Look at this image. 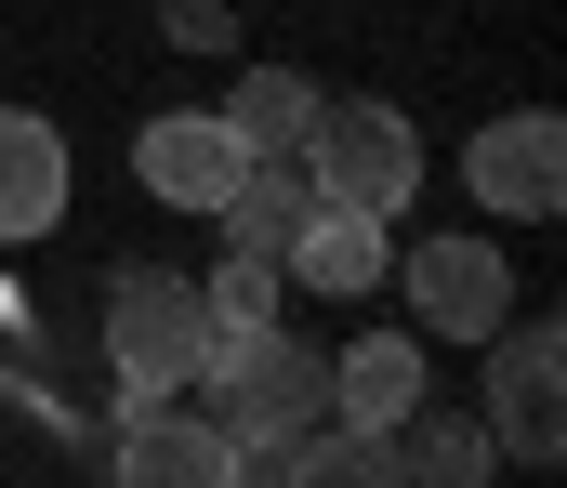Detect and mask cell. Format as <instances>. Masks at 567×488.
I'll return each mask as SVG.
<instances>
[{
  "label": "cell",
  "instance_id": "cell-5",
  "mask_svg": "<svg viewBox=\"0 0 567 488\" xmlns=\"http://www.w3.org/2000/svg\"><path fill=\"white\" fill-rule=\"evenodd\" d=\"M410 264V318L435 343H488V330L515 318V278H502V251L488 238H423V251H396Z\"/></svg>",
  "mask_w": 567,
  "mask_h": 488
},
{
  "label": "cell",
  "instance_id": "cell-6",
  "mask_svg": "<svg viewBox=\"0 0 567 488\" xmlns=\"http://www.w3.org/2000/svg\"><path fill=\"white\" fill-rule=\"evenodd\" d=\"M133 172H145V198H172V211H225V185L251 172V146L225 133V106H172V120L133 133Z\"/></svg>",
  "mask_w": 567,
  "mask_h": 488
},
{
  "label": "cell",
  "instance_id": "cell-14",
  "mask_svg": "<svg viewBox=\"0 0 567 488\" xmlns=\"http://www.w3.org/2000/svg\"><path fill=\"white\" fill-rule=\"evenodd\" d=\"M396 436H410V463H396V476H423V488H488V463H502V436H488V423H462V409H410V423H396Z\"/></svg>",
  "mask_w": 567,
  "mask_h": 488
},
{
  "label": "cell",
  "instance_id": "cell-3",
  "mask_svg": "<svg viewBox=\"0 0 567 488\" xmlns=\"http://www.w3.org/2000/svg\"><path fill=\"white\" fill-rule=\"evenodd\" d=\"M303 172H317L330 211H383V225H396V211L423 198V133H410L396 106H317Z\"/></svg>",
  "mask_w": 567,
  "mask_h": 488
},
{
  "label": "cell",
  "instance_id": "cell-10",
  "mask_svg": "<svg viewBox=\"0 0 567 488\" xmlns=\"http://www.w3.org/2000/svg\"><path fill=\"white\" fill-rule=\"evenodd\" d=\"M66 225V133L0 106V238H53Z\"/></svg>",
  "mask_w": 567,
  "mask_h": 488
},
{
  "label": "cell",
  "instance_id": "cell-12",
  "mask_svg": "<svg viewBox=\"0 0 567 488\" xmlns=\"http://www.w3.org/2000/svg\"><path fill=\"white\" fill-rule=\"evenodd\" d=\"M303 211H317V172H303V159H251L238 185H225V211H212V225H225V251H290V225H303Z\"/></svg>",
  "mask_w": 567,
  "mask_h": 488
},
{
  "label": "cell",
  "instance_id": "cell-4",
  "mask_svg": "<svg viewBox=\"0 0 567 488\" xmlns=\"http://www.w3.org/2000/svg\"><path fill=\"white\" fill-rule=\"evenodd\" d=\"M488 436L502 463H567V330L555 318H502L488 330Z\"/></svg>",
  "mask_w": 567,
  "mask_h": 488
},
{
  "label": "cell",
  "instance_id": "cell-11",
  "mask_svg": "<svg viewBox=\"0 0 567 488\" xmlns=\"http://www.w3.org/2000/svg\"><path fill=\"white\" fill-rule=\"evenodd\" d=\"M278 264L303 278V291H343V304H357V291H383V264H396V251H383V211H330V198H317V211L290 225Z\"/></svg>",
  "mask_w": 567,
  "mask_h": 488
},
{
  "label": "cell",
  "instance_id": "cell-7",
  "mask_svg": "<svg viewBox=\"0 0 567 488\" xmlns=\"http://www.w3.org/2000/svg\"><path fill=\"white\" fill-rule=\"evenodd\" d=\"M120 488H238V449L185 396H133L120 409Z\"/></svg>",
  "mask_w": 567,
  "mask_h": 488
},
{
  "label": "cell",
  "instance_id": "cell-1",
  "mask_svg": "<svg viewBox=\"0 0 567 488\" xmlns=\"http://www.w3.org/2000/svg\"><path fill=\"white\" fill-rule=\"evenodd\" d=\"M198 383H212V409H198V423H212L225 449H290V436H317V423H330V356H303L290 330H225Z\"/></svg>",
  "mask_w": 567,
  "mask_h": 488
},
{
  "label": "cell",
  "instance_id": "cell-8",
  "mask_svg": "<svg viewBox=\"0 0 567 488\" xmlns=\"http://www.w3.org/2000/svg\"><path fill=\"white\" fill-rule=\"evenodd\" d=\"M462 172H475V198H488V211L542 225V211L567 198V133H555V106H515V120H488Z\"/></svg>",
  "mask_w": 567,
  "mask_h": 488
},
{
  "label": "cell",
  "instance_id": "cell-9",
  "mask_svg": "<svg viewBox=\"0 0 567 488\" xmlns=\"http://www.w3.org/2000/svg\"><path fill=\"white\" fill-rule=\"evenodd\" d=\"M410 409H423V343H410V330H370V343H343V356H330V423L396 436Z\"/></svg>",
  "mask_w": 567,
  "mask_h": 488
},
{
  "label": "cell",
  "instance_id": "cell-15",
  "mask_svg": "<svg viewBox=\"0 0 567 488\" xmlns=\"http://www.w3.org/2000/svg\"><path fill=\"white\" fill-rule=\"evenodd\" d=\"M290 488H410V476H396V436L317 423V436H290Z\"/></svg>",
  "mask_w": 567,
  "mask_h": 488
},
{
  "label": "cell",
  "instance_id": "cell-13",
  "mask_svg": "<svg viewBox=\"0 0 567 488\" xmlns=\"http://www.w3.org/2000/svg\"><path fill=\"white\" fill-rule=\"evenodd\" d=\"M317 106H330L317 80H290V66H251V80H238V106H225V133H238L251 159H303V133H317Z\"/></svg>",
  "mask_w": 567,
  "mask_h": 488
},
{
  "label": "cell",
  "instance_id": "cell-2",
  "mask_svg": "<svg viewBox=\"0 0 567 488\" xmlns=\"http://www.w3.org/2000/svg\"><path fill=\"white\" fill-rule=\"evenodd\" d=\"M106 356H120V396H185V383L212 370V304H198V278L133 264V278L106 291Z\"/></svg>",
  "mask_w": 567,
  "mask_h": 488
},
{
  "label": "cell",
  "instance_id": "cell-16",
  "mask_svg": "<svg viewBox=\"0 0 567 488\" xmlns=\"http://www.w3.org/2000/svg\"><path fill=\"white\" fill-rule=\"evenodd\" d=\"M198 304H212V343L225 330H278V251H225V278Z\"/></svg>",
  "mask_w": 567,
  "mask_h": 488
}]
</instances>
